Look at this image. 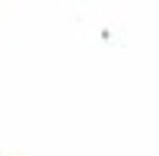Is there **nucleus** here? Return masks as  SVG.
<instances>
[]
</instances>
